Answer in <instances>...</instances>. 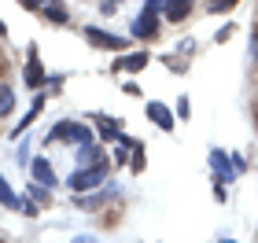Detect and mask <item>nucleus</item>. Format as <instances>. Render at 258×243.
I'll return each instance as SVG.
<instances>
[{"label":"nucleus","instance_id":"1","mask_svg":"<svg viewBox=\"0 0 258 243\" xmlns=\"http://www.w3.org/2000/svg\"><path fill=\"white\" fill-rule=\"evenodd\" d=\"M52 136H55V140H74V144L92 140V133L85 129V125H78V122H59V125L52 129Z\"/></svg>","mask_w":258,"mask_h":243},{"label":"nucleus","instance_id":"4","mask_svg":"<svg viewBox=\"0 0 258 243\" xmlns=\"http://www.w3.org/2000/svg\"><path fill=\"white\" fill-rule=\"evenodd\" d=\"M85 37L92 41V44H100V48H122V37H114V33H103V30H96V26H89L85 30Z\"/></svg>","mask_w":258,"mask_h":243},{"label":"nucleus","instance_id":"5","mask_svg":"<svg viewBox=\"0 0 258 243\" xmlns=\"http://www.w3.org/2000/svg\"><path fill=\"white\" fill-rule=\"evenodd\" d=\"M210 162H214V170H218V181H232V177H236V162H229L225 155H221V151H210Z\"/></svg>","mask_w":258,"mask_h":243},{"label":"nucleus","instance_id":"12","mask_svg":"<svg viewBox=\"0 0 258 243\" xmlns=\"http://www.w3.org/2000/svg\"><path fill=\"white\" fill-rule=\"evenodd\" d=\"M96 140H85V147H81V166H89V162H96Z\"/></svg>","mask_w":258,"mask_h":243},{"label":"nucleus","instance_id":"20","mask_svg":"<svg viewBox=\"0 0 258 243\" xmlns=\"http://www.w3.org/2000/svg\"><path fill=\"white\" fill-rule=\"evenodd\" d=\"M188 4H192V0H188Z\"/></svg>","mask_w":258,"mask_h":243},{"label":"nucleus","instance_id":"8","mask_svg":"<svg viewBox=\"0 0 258 243\" xmlns=\"http://www.w3.org/2000/svg\"><path fill=\"white\" fill-rule=\"evenodd\" d=\"M30 173H33V177H37V181L44 184V188H52V184H55V173H52V166H48V162H44V158H33Z\"/></svg>","mask_w":258,"mask_h":243},{"label":"nucleus","instance_id":"14","mask_svg":"<svg viewBox=\"0 0 258 243\" xmlns=\"http://www.w3.org/2000/svg\"><path fill=\"white\" fill-rule=\"evenodd\" d=\"M100 122V133L107 136V140H114V136H118V122H111V118H96Z\"/></svg>","mask_w":258,"mask_h":243},{"label":"nucleus","instance_id":"9","mask_svg":"<svg viewBox=\"0 0 258 243\" xmlns=\"http://www.w3.org/2000/svg\"><path fill=\"white\" fill-rule=\"evenodd\" d=\"M144 66H148V55H144V52H137V55H125V59H118V70H129V74L144 70Z\"/></svg>","mask_w":258,"mask_h":243},{"label":"nucleus","instance_id":"13","mask_svg":"<svg viewBox=\"0 0 258 243\" xmlns=\"http://www.w3.org/2000/svg\"><path fill=\"white\" fill-rule=\"evenodd\" d=\"M0 203H4V206H19V199H15V192H11L8 181H0Z\"/></svg>","mask_w":258,"mask_h":243},{"label":"nucleus","instance_id":"3","mask_svg":"<svg viewBox=\"0 0 258 243\" xmlns=\"http://www.w3.org/2000/svg\"><path fill=\"white\" fill-rule=\"evenodd\" d=\"M155 30H159V19H155V11L148 8L144 15L133 22V33H137V37H155Z\"/></svg>","mask_w":258,"mask_h":243},{"label":"nucleus","instance_id":"6","mask_svg":"<svg viewBox=\"0 0 258 243\" xmlns=\"http://www.w3.org/2000/svg\"><path fill=\"white\" fill-rule=\"evenodd\" d=\"M148 114H151V122H155L159 129H166V133L173 129V114L162 107V103H148Z\"/></svg>","mask_w":258,"mask_h":243},{"label":"nucleus","instance_id":"18","mask_svg":"<svg viewBox=\"0 0 258 243\" xmlns=\"http://www.w3.org/2000/svg\"><path fill=\"white\" fill-rule=\"evenodd\" d=\"M251 52H254V59H258V33H254V41H251Z\"/></svg>","mask_w":258,"mask_h":243},{"label":"nucleus","instance_id":"16","mask_svg":"<svg viewBox=\"0 0 258 243\" xmlns=\"http://www.w3.org/2000/svg\"><path fill=\"white\" fill-rule=\"evenodd\" d=\"M232 4H236V0H210V11L218 15V11H229Z\"/></svg>","mask_w":258,"mask_h":243},{"label":"nucleus","instance_id":"7","mask_svg":"<svg viewBox=\"0 0 258 243\" xmlns=\"http://www.w3.org/2000/svg\"><path fill=\"white\" fill-rule=\"evenodd\" d=\"M33 59L26 63V85L30 89H37V85H44V66H41V59H37V52H30Z\"/></svg>","mask_w":258,"mask_h":243},{"label":"nucleus","instance_id":"10","mask_svg":"<svg viewBox=\"0 0 258 243\" xmlns=\"http://www.w3.org/2000/svg\"><path fill=\"white\" fill-rule=\"evenodd\" d=\"M188 8H192L188 0H170V8H166V19H170V22H181L184 15H188Z\"/></svg>","mask_w":258,"mask_h":243},{"label":"nucleus","instance_id":"17","mask_svg":"<svg viewBox=\"0 0 258 243\" xmlns=\"http://www.w3.org/2000/svg\"><path fill=\"white\" fill-rule=\"evenodd\" d=\"M162 4H166V0H148V8H151V11H159Z\"/></svg>","mask_w":258,"mask_h":243},{"label":"nucleus","instance_id":"2","mask_svg":"<svg viewBox=\"0 0 258 243\" xmlns=\"http://www.w3.org/2000/svg\"><path fill=\"white\" fill-rule=\"evenodd\" d=\"M96 184H103V166H96V170H81V173H74V177H70V188H74V192L96 188Z\"/></svg>","mask_w":258,"mask_h":243},{"label":"nucleus","instance_id":"19","mask_svg":"<svg viewBox=\"0 0 258 243\" xmlns=\"http://www.w3.org/2000/svg\"><path fill=\"white\" fill-rule=\"evenodd\" d=\"M33 4H48V0H26V8H33Z\"/></svg>","mask_w":258,"mask_h":243},{"label":"nucleus","instance_id":"15","mask_svg":"<svg viewBox=\"0 0 258 243\" xmlns=\"http://www.w3.org/2000/svg\"><path fill=\"white\" fill-rule=\"evenodd\" d=\"M44 15H48L52 22H67V8L63 4H48V8H44Z\"/></svg>","mask_w":258,"mask_h":243},{"label":"nucleus","instance_id":"11","mask_svg":"<svg viewBox=\"0 0 258 243\" xmlns=\"http://www.w3.org/2000/svg\"><path fill=\"white\" fill-rule=\"evenodd\" d=\"M11 111H15V92L8 85H0V114H11Z\"/></svg>","mask_w":258,"mask_h":243}]
</instances>
